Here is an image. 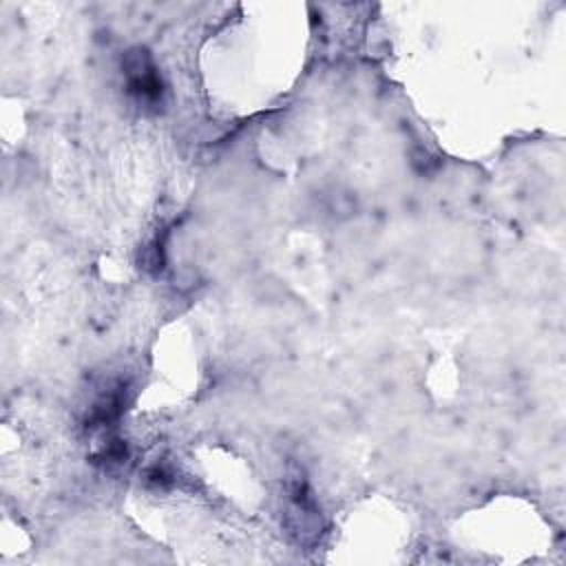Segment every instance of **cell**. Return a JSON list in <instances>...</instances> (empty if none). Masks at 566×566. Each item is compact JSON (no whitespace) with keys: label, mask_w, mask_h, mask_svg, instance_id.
<instances>
[{"label":"cell","mask_w":566,"mask_h":566,"mask_svg":"<svg viewBox=\"0 0 566 566\" xmlns=\"http://www.w3.org/2000/svg\"><path fill=\"white\" fill-rule=\"evenodd\" d=\"M146 482H148L150 486H155V489H168L175 480H172V473L168 471V467L155 464V467H150V469L146 471Z\"/></svg>","instance_id":"5"},{"label":"cell","mask_w":566,"mask_h":566,"mask_svg":"<svg viewBox=\"0 0 566 566\" xmlns=\"http://www.w3.org/2000/svg\"><path fill=\"white\" fill-rule=\"evenodd\" d=\"M126 402H128L126 382L117 380V382H111V385L102 387V391L88 405L86 420H84L86 429L97 433V436L115 431V424L119 422V418L126 409Z\"/></svg>","instance_id":"3"},{"label":"cell","mask_w":566,"mask_h":566,"mask_svg":"<svg viewBox=\"0 0 566 566\" xmlns=\"http://www.w3.org/2000/svg\"><path fill=\"white\" fill-rule=\"evenodd\" d=\"M287 502H290V524L301 539H314L321 533V513L312 497L310 484L303 471H290L285 480Z\"/></svg>","instance_id":"2"},{"label":"cell","mask_w":566,"mask_h":566,"mask_svg":"<svg viewBox=\"0 0 566 566\" xmlns=\"http://www.w3.org/2000/svg\"><path fill=\"white\" fill-rule=\"evenodd\" d=\"M122 71L126 77V91L142 108L157 111L164 102V82L150 57L142 46L126 51L122 60Z\"/></svg>","instance_id":"1"},{"label":"cell","mask_w":566,"mask_h":566,"mask_svg":"<svg viewBox=\"0 0 566 566\" xmlns=\"http://www.w3.org/2000/svg\"><path fill=\"white\" fill-rule=\"evenodd\" d=\"M144 268L150 272H159L164 268V243L161 239H155L148 248H144Z\"/></svg>","instance_id":"4"}]
</instances>
